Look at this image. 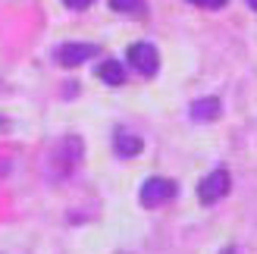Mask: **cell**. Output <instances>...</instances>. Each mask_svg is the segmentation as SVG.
I'll return each mask as SVG.
<instances>
[{"instance_id": "cell-1", "label": "cell", "mask_w": 257, "mask_h": 254, "mask_svg": "<svg viewBox=\"0 0 257 254\" xmlns=\"http://www.w3.org/2000/svg\"><path fill=\"white\" fill-rule=\"evenodd\" d=\"M229 185H232L229 173H226L223 167L213 170V173H207V176L198 182V201H201V204H216L220 198L229 195Z\"/></svg>"}, {"instance_id": "cell-2", "label": "cell", "mask_w": 257, "mask_h": 254, "mask_svg": "<svg viewBox=\"0 0 257 254\" xmlns=\"http://www.w3.org/2000/svg\"><path fill=\"white\" fill-rule=\"evenodd\" d=\"M173 195H176V182L173 179H163V176H151V179L141 185V192H138V198H141V204H145V207H160Z\"/></svg>"}, {"instance_id": "cell-3", "label": "cell", "mask_w": 257, "mask_h": 254, "mask_svg": "<svg viewBox=\"0 0 257 254\" xmlns=\"http://www.w3.org/2000/svg\"><path fill=\"white\" fill-rule=\"evenodd\" d=\"M128 63L141 72V75H154L160 69V54H157V47L148 44V41H138L128 47Z\"/></svg>"}, {"instance_id": "cell-4", "label": "cell", "mask_w": 257, "mask_h": 254, "mask_svg": "<svg viewBox=\"0 0 257 254\" xmlns=\"http://www.w3.org/2000/svg\"><path fill=\"white\" fill-rule=\"evenodd\" d=\"M91 57H97V44H60L57 47L60 66H82Z\"/></svg>"}, {"instance_id": "cell-5", "label": "cell", "mask_w": 257, "mask_h": 254, "mask_svg": "<svg viewBox=\"0 0 257 254\" xmlns=\"http://www.w3.org/2000/svg\"><path fill=\"white\" fill-rule=\"evenodd\" d=\"M141 138L132 135V132H125V129H116V135H113V151H116L119 157H135L141 154Z\"/></svg>"}, {"instance_id": "cell-6", "label": "cell", "mask_w": 257, "mask_h": 254, "mask_svg": "<svg viewBox=\"0 0 257 254\" xmlns=\"http://www.w3.org/2000/svg\"><path fill=\"white\" fill-rule=\"evenodd\" d=\"M220 116V100L216 97H201L191 104V119L195 122H213Z\"/></svg>"}, {"instance_id": "cell-7", "label": "cell", "mask_w": 257, "mask_h": 254, "mask_svg": "<svg viewBox=\"0 0 257 254\" xmlns=\"http://www.w3.org/2000/svg\"><path fill=\"white\" fill-rule=\"evenodd\" d=\"M97 79L104 82V85H113V88H116V85L125 82V66H122L119 60H104V63L97 66Z\"/></svg>"}, {"instance_id": "cell-8", "label": "cell", "mask_w": 257, "mask_h": 254, "mask_svg": "<svg viewBox=\"0 0 257 254\" xmlns=\"http://www.w3.org/2000/svg\"><path fill=\"white\" fill-rule=\"evenodd\" d=\"M110 7L116 13H141L145 10V0H110Z\"/></svg>"}, {"instance_id": "cell-9", "label": "cell", "mask_w": 257, "mask_h": 254, "mask_svg": "<svg viewBox=\"0 0 257 254\" xmlns=\"http://www.w3.org/2000/svg\"><path fill=\"white\" fill-rule=\"evenodd\" d=\"M188 4L204 7V10H220V7H226V0H188Z\"/></svg>"}, {"instance_id": "cell-10", "label": "cell", "mask_w": 257, "mask_h": 254, "mask_svg": "<svg viewBox=\"0 0 257 254\" xmlns=\"http://www.w3.org/2000/svg\"><path fill=\"white\" fill-rule=\"evenodd\" d=\"M63 4H66L69 10H85V7H91L94 0H63Z\"/></svg>"}, {"instance_id": "cell-11", "label": "cell", "mask_w": 257, "mask_h": 254, "mask_svg": "<svg viewBox=\"0 0 257 254\" xmlns=\"http://www.w3.org/2000/svg\"><path fill=\"white\" fill-rule=\"evenodd\" d=\"M248 7H251V10H257V0H248Z\"/></svg>"}]
</instances>
